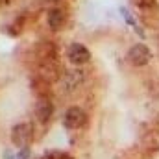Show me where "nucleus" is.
I'll return each mask as SVG.
<instances>
[{
	"label": "nucleus",
	"instance_id": "1",
	"mask_svg": "<svg viewBox=\"0 0 159 159\" xmlns=\"http://www.w3.org/2000/svg\"><path fill=\"white\" fill-rule=\"evenodd\" d=\"M34 139V124L32 122H19L11 129V143L20 148H28Z\"/></svg>",
	"mask_w": 159,
	"mask_h": 159
},
{
	"label": "nucleus",
	"instance_id": "2",
	"mask_svg": "<svg viewBox=\"0 0 159 159\" xmlns=\"http://www.w3.org/2000/svg\"><path fill=\"white\" fill-rule=\"evenodd\" d=\"M128 59L135 67H144V65H148L152 61V50L144 43H135L128 50Z\"/></svg>",
	"mask_w": 159,
	"mask_h": 159
},
{
	"label": "nucleus",
	"instance_id": "3",
	"mask_svg": "<svg viewBox=\"0 0 159 159\" xmlns=\"http://www.w3.org/2000/svg\"><path fill=\"white\" fill-rule=\"evenodd\" d=\"M67 57H69V61H70L72 65L81 67V65H85V63L91 61V52H89V48H87L85 44H81V43H72V44H69V48H67Z\"/></svg>",
	"mask_w": 159,
	"mask_h": 159
},
{
	"label": "nucleus",
	"instance_id": "4",
	"mask_svg": "<svg viewBox=\"0 0 159 159\" xmlns=\"http://www.w3.org/2000/svg\"><path fill=\"white\" fill-rule=\"evenodd\" d=\"M85 122H87V115L80 106L69 107L65 117H63V124L67 129H80L81 126H85Z\"/></svg>",
	"mask_w": 159,
	"mask_h": 159
},
{
	"label": "nucleus",
	"instance_id": "5",
	"mask_svg": "<svg viewBox=\"0 0 159 159\" xmlns=\"http://www.w3.org/2000/svg\"><path fill=\"white\" fill-rule=\"evenodd\" d=\"M54 115V104L48 98H39L35 104V119L39 124H48Z\"/></svg>",
	"mask_w": 159,
	"mask_h": 159
},
{
	"label": "nucleus",
	"instance_id": "6",
	"mask_svg": "<svg viewBox=\"0 0 159 159\" xmlns=\"http://www.w3.org/2000/svg\"><path fill=\"white\" fill-rule=\"evenodd\" d=\"M46 24L50 30H61L65 26V13L59 7H50L46 13Z\"/></svg>",
	"mask_w": 159,
	"mask_h": 159
},
{
	"label": "nucleus",
	"instance_id": "7",
	"mask_svg": "<svg viewBox=\"0 0 159 159\" xmlns=\"http://www.w3.org/2000/svg\"><path fill=\"white\" fill-rule=\"evenodd\" d=\"M119 11H120V15H122V19H124V22L128 24V26H131L133 30H135V34L141 37V39H144L146 37V34H144V30H143V26L139 24V20L133 17V13L128 9V7H124V6H120L119 7Z\"/></svg>",
	"mask_w": 159,
	"mask_h": 159
},
{
	"label": "nucleus",
	"instance_id": "8",
	"mask_svg": "<svg viewBox=\"0 0 159 159\" xmlns=\"http://www.w3.org/2000/svg\"><path fill=\"white\" fill-rule=\"evenodd\" d=\"M81 78H83V74L80 70H69L63 76V85L67 89H76L80 83H81Z\"/></svg>",
	"mask_w": 159,
	"mask_h": 159
},
{
	"label": "nucleus",
	"instance_id": "9",
	"mask_svg": "<svg viewBox=\"0 0 159 159\" xmlns=\"http://www.w3.org/2000/svg\"><path fill=\"white\" fill-rule=\"evenodd\" d=\"M28 157H30V146L28 148H20L15 159H28Z\"/></svg>",
	"mask_w": 159,
	"mask_h": 159
},
{
	"label": "nucleus",
	"instance_id": "10",
	"mask_svg": "<svg viewBox=\"0 0 159 159\" xmlns=\"http://www.w3.org/2000/svg\"><path fill=\"white\" fill-rule=\"evenodd\" d=\"M35 159H54V156L48 152V154H44V156H39V157H35Z\"/></svg>",
	"mask_w": 159,
	"mask_h": 159
},
{
	"label": "nucleus",
	"instance_id": "11",
	"mask_svg": "<svg viewBox=\"0 0 159 159\" xmlns=\"http://www.w3.org/2000/svg\"><path fill=\"white\" fill-rule=\"evenodd\" d=\"M48 2H57V0H48Z\"/></svg>",
	"mask_w": 159,
	"mask_h": 159
}]
</instances>
